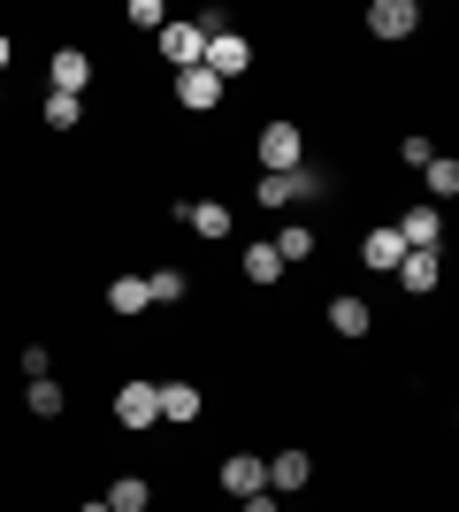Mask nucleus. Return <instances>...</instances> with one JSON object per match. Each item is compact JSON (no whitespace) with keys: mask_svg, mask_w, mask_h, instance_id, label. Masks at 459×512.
<instances>
[{"mask_svg":"<svg viewBox=\"0 0 459 512\" xmlns=\"http://www.w3.org/2000/svg\"><path fill=\"white\" fill-rule=\"evenodd\" d=\"M421 176H429V192H437V199H459V161H452V153H437Z\"/></svg>","mask_w":459,"mask_h":512,"instance_id":"nucleus-22","label":"nucleus"},{"mask_svg":"<svg viewBox=\"0 0 459 512\" xmlns=\"http://www.w3.org/2000/svg\"><path fill=\"white\" fill-rule=\"evenodd\" d=\"M306 482H314V459H306V451H276V459H268V497L306 490Z\"/></svg>","mask_w":459,"mask_h":512,"instance_id":"nucleus-10","label":"nucleus"},{"mask_svg":"<svg viewBox=\"0 0 459 512\" xmlns=\"http://www.w3.org/2000/svg\"><path fill=\"white\" fill-rule=\"evenodd\" d=\"M391 230L406 237V253H437V245H444V214L437 207H414L406 222H391Z\"/></svg>","mask_w":459,"mask_h":512,"instance_id":"nucleus-7","label":"nucleus"},{"mask_svg":"<svg viewBox=\"0 0 459 512\" xmlns=\"http://www.w3.org/2000/svg\"><path fill=\"white\" fill-rule=\"evenodd\" d=\"M176 100L192 107V115H207V107L222 100V77H207V69H176Z\"/></svg>","mask_w":459,"mask_h":512,"instance_id":"nucleus-11","label":"nucleus"},{"mask_svg":"<svg viewBox=\"0 0 459 512\" xmlns=\"http://www.w3.org/2000/svg\"><path fill=\"white\" fill-rule=\"evenodd\" d=\"M414 23H421L414 0H375V8H368V31H375V39H414Z\"/></svg>","mask_w":459,"mask_h":512,"instance_id":"nucleus-5","label":"nucleus"},{"mask_svg":"<svg viewBox=\"0 0 459 512\" xmlns=\"http://www.w3.org/2000/svg\"><path fill=\"white\" fill-rule=\"evenodd\" d=\"M253 192H261V207H299V199H322V176H314V169H291V176H261Z\"/></svg>","mask_w":459,"mask_h":512,"instance_id":"nucleus-4","label":"nucleus"},{"mask_svg":"<svg viewBox=\"0 0 459 512\" xmlns=\"http://www.w3.org/2000/svg\"><path fill=\"white\" fill-rule=\"evenodd\" d=\"M329 329H337V337H368V329H375L368 299H352V291H345V299H329Z\"/></svg>","mask_w":459,"mask_h":512,"instance_id":"nucleus-14","label":"nucleus"},{"mask_svg":"<svg viewBox=\"0 0 459 512\" xmlns=\"http://www.w3.org/2000/svg\"><path fill=\"white\" fill-rule=\"evenodd\" d=\"M398 153H406L414 169H429V161H437V138H406V146H398Z\"/></svg>","mask_w":459,"mask_h":512,"instance_id":"nucleus-27","label":"nucleus"},{"mask_svg":"<svg viewBox=\"0 0 459 512\" xmlns=\"http://www.w3.org/2000/svg\"><path fill=\"white\" fill-rule=\"evenodd\" d=\"M131 23H146V31H161V23H169V8H161V0H131Z\"/></svg>","mask_w":459,"mask_h":512,"instance_id":"nucleus-25","label":"nucleus"},{"mask_svg":"<svg viewBox=\"0 0 459 512\" xmlns=\"http://www.w3.org/2000/svg\"><path fill=\"white\" fill-rule=\"evenodd\" d=\"M238 268H245L253 283H276V276H284V260H276V245H245V260H238Z\"/></svg>","mask_w":459,"mask_h":512,"instance_id":"nucleus-21","label":"nucleus"},{"mask_svg":"<svg viewBox=\"0 0 459 512\" xmlns=\"http://www.w3.org/2000/svg\"><path fill=\"white\" fill-rule=\"evenodd\" d=\"M146 299L153 306H176V299H184V276H176V268H153V276H146Z\"/></svg>","mask_w":459,"mask_h":512,"instance_id":"nucleus-24","label":"nucleus"},{"mask_svg":"<svg viewBox=\"0 0 459 512\" xmlns=\"http://www.w3.org/2000/svg\"><path fill=\"white\" fill-rule=\"evenodd\" d=\"M299 123H268L261 130V176H291V169H299Z\"/></svg>","mask_w":459,"mask_h":512,"instance_id":"nucleus-2","label":"nucleus"},{"mask_svg":"<svg viewBox=\"0 0 459 512\" xmlns=\"http://www.w3.org/2000/svg\"><path fill=\"white\" fill-rule=\"evenodd\" d=\"M306 253H314V230H306V222H284V230H276V260L291 268V260H306Z\"/></svg>","mask_w":459,"mask_h":512,"instance_id":"nucleus-19","label":"nucleus"},{"mask_svg":"<svg viewBox=\"0 0 459 512\" xmlns=\"http://www.w3.org/2000/svg\"><path fill=\"white\" fill-rule=\"evenodd\" d=\"M215 31H222V8H207L199 23H161L153 39H161V62H169V69H199V54H207Z\"/></svg>","mask_w":459,"mask_h":512,"instance_id":"nucleus-1","label":"nucleus"},{"mask_svg":"<svg viewBox=\"0 0 459 512\" xmlns=\"http://www.w3.org/2000/svg\"><path fill=\"white\" fill-rule=\"evenodd\" d=\"M77 115H85V100H77V92H46V130H69Z\"/></svg>","mask_w":459,"mask_h":512,"instance_id":"nucleus-23","label":"nucleus"},{"mask_svg":"<svg viewBox=\"0 0 459 512\" xmlns=\"http://www.w3.org/2000/svg\"><path fill=\"white\" fill-rule=\"evenodd\" d=\"M146 505H153V490L138 482V474H123V482L108 490V512H146Z\"/></svg>","mask_w":459,"mask_h":512,"instance_id":"nucleus-20","label":"nucleus"},{"mask_svg":"<svg viewBox=\"0 0 459 512\" xmlns=\"http://www.w3.org/2000/svg\"><path fill=\"white\" fill-rule=\"evenodd\" d=\"M176 222H184V230H199V237H230V207H215V199H184V207H176Z\"/></svg>","mask_w":459,"mask_h":512,"instance_id":"nucleus-12","label":"nucleus"},{"mask_svg":"<svg viewBox=\"0 0 459 512\" xmlns=\"http://www.w3.org/2000/svg\"><path fill=\"white\" fill-rule=\"evenodd\" d=\"M238 512H284V505H276L268 490H253V497H238Z\"/></svg>","mask_w":459,"mask_h":512,"instance_id":"nucleus-28","label":"nucleus"},{"mask_svg":"<svg viewBox=\"0 0 459 512\" xmlns=\"http://www.w3.org/2000/svg\"><path fill=\"white\" fill-rule=\"evenodd\" d=\"M115 421H123V428H153V421H161L153 383H123V390H115Z\"/></svg>","mask_w":459,"mask_h":512,"instance_id":"nucleus-9","label":"nucleus"},{"mask_svg":"<svg viewBox=\"0 0 459 512\" xmlns=\"http://www.w3.org/2000/svg\"><path fill=\"white\" fill-rule=\"evenodd\" d=\"M398 283H406V291H437L444 283V253H406L398 260Z\"/></svg>","mask_w":459,"mask_h":512,"instance_id":"nucleus-15","label":"nucleus"},{"mask_svg":"<svg viewBox=\"0 0 459 512\" xmlns=\"http://www.w3.org/2000/svg\"><path fill=\"white\" fill-rule=\"evenodd\" d=\"M153 406H161V421L192 428L199 421V383H153Z\"/></svg>","mask_w":459,"mask_h":512,"instance_id":"nucleus-8","label":"nucleus"},{"mask_svg":"<svg viewBox=\"0 0 459 512\" xmlns=\"http://www.w3.org/2000/svg\"><path fill=\"white\" fill-rule=\"evenodd\" d=\"M245 62H253V46H245L238 31H215V39H207V54H199V69H207V77H222V85H230V77H245Z\"/></svg>","mask_w":459,"mask_h":512,"instance_id":"nucleus-3","label":"nucleus"},{"mask_svg":"<svg viewBox=\"0 0 459 512\" xmlns=\"http://www.w3.org/2000/svg\"><path fill=\"white\" fill-rule=\"evenodd\" d=\"M46 367H54V352H46V344H23V375H31V383H39Z\"/></svg>","mask_w":459,"mask_h":512,"instance_id":"nucleus-26","label":"nucleus"},{"mask_svg":"<svg viewBox=\"0 0 459 512\" xmlns=\"http://www.w3.org/2000/svg\"><path fill=\"white\" fill-rule=\"evenodd\" d=\"M222 490H230V497L268 490V459H261V451H238V459H222Z\"/></svg>","mask_w":459,"mask_h":512,"instance_id":"nucleus-6","label":"nucleus"},{"mask_svg":"<svg viewBox=\"0 0 459 512\" xmlns=\"http://www.w3.org/2000/svg\"><path fill=\"white\" fill-rule=\"evenodd\" d=\"M146 306H153L146 299V276H115L108 283V314H146Z\"/></svg>","mask_w":459,"mask_h":512,"instance_id":"nucleus-17","label":"nucleus"},{"mask_svg":"<svg viewBox=\"0 0 459 512\" xmlns=\"http://www.w3.org/2000/svg\"><path fill=\"white\" fill-rule=\"evenodd\" d=\"M46 77H54V92H77V100H85V85H92V62H85V54H77V46H62Z\"/></svg>","mask_w":459,"mask_h":512,"instance_id":"nucleus-13","label":"nucleus"},{"mask_svg":"<svg viewBox=\"0 0 459 512\" xmlns=\"http://www.w3.org/2000/svg\"><path fill=\"white\" fill-rule=\"evenodd\" d=\"M77 512H108V497H92V505H77Z\"/></svg>","mask_w":459,"mask_h":512,"instance_id":"nucleus-29","label":"nucleus"},{"mask_svg":"<svg viewBox=\"0 0 459 512\" xmlns=\"http://www.w3.org/2000/svg\"><path fill=\"white\" fill-rule=\"evenodd\" d=\"M360 260H368L375 276H383V268H391V276H398V260H406V237H398V230H368V245H360Z\"/></svg>","mask_w":459,"mask_h":512,"instance_id":"nucleus-16","label":"nucleus"},{"mask_svg":"<svg viewBox=\"0 0 459 512\" xmlns=\"http://www.w3.org/2000/svg\"><path fill=\"white\" fill-rule=\"evenodd\" d=\"M0 69H8V31H0Z\"/></svg>","mask_w":459,"mask_h":512,"instance_id":"nucleus-30","label":"nucleus"},{"mask_svg":"<svg viewBox=\"0 0 459 512\" xmlns=\"http://www.w3.org/2000/svg\"><path fill=\"white\" fill-rule=\"evenodd\" d=\"M23 398H31V413H39V421H54V413H62V406H69V390H62V383H54V375H39V383L23 390Z\"/></svg>","mask_w":459,"mask_h":512,"instance_id":"nucleus-18","label":"nucleus"}]
</instances>
